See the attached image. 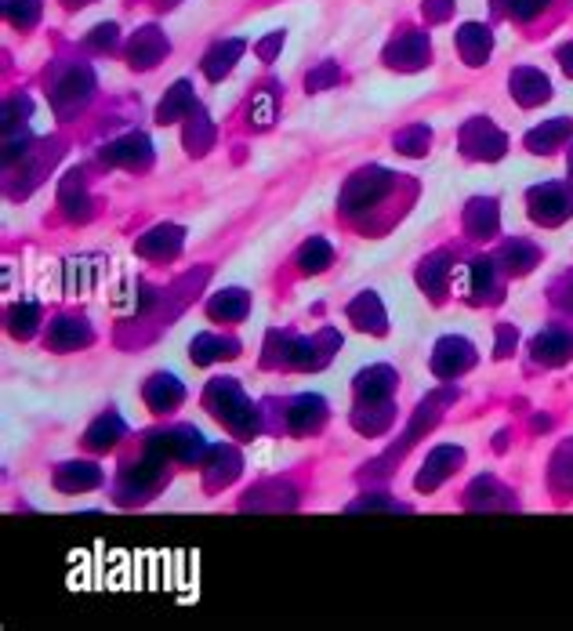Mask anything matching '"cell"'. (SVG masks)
I'll use <instances>...</instances> for the list:
<instances>
[{"label": "cell", "mask_w": 573, "mask_h": 631, "mask_svg": "<svg viewBox=\"0 0 573 631\" xmlns=\"http://www.w3.org/2000/svg\"><path fill=\"white\" fill-rule=\"evenodd\" d=\"M461 55H465V62H472V66L486 62V55H490V30L468 22L465 30H461Z\"/></svg>", "instance_id": "cell-4"}, {"label": "cell", "mask_w": 573, "mask_h": 631, "mask_svg": "<svg viewBox=\"0 0 573 631\" xmlns=\"http://www.w3.org/2000/svg\"><path fill=\"white\" fill-rule=\"evenodd\" d=\"M552 0H515L512 4V15L515 19H530V15H537L541 8H548Z\"/></svg>", "instance_id": "cell-11"}, {"label": "cell", "mask_w": 573, "mask_h": 631, "mask_svg": "<svg viewBox=\"0 0 573 631\" xmlns=\"http://www.w3.org/2000/svg\"><path fill=\"white\" fill-rule=\"evenodd\" d=\"M559 62H563L566 73H573V44H566V48L559 51Z\"/></svg>", "instance_id": "cell-14"}, {"label": "cell", "mask_w": 573, "mask_h": 631, "mask_svg": "<svg viewBox=\"0 0 573 631\" xmlns=\"http://www.w3.org/2000/svg\"><path fill=\"white\" fill-rule=\"evenodd\" d=\"M189 106V84H175V91L164 98V106H160V120H175L182 109Z\"/></svg>", "instance_id": "cell-9"}, {"label": "cell", "mask_w": 573, "mask_h": 631, "mask_svg": "<svg viewBox=\"0 0 573 631\" xmlns=\"http://www.w3.org/2000/svg\"><path fill=\"white\" fill-rule=\"evenodd\" d=\"M389 62L392 66H407V69L421 66V62H428V40L425 37H407L399 48L389 51Z\"/></svg>", "instance_id": "cell-6"}, {"label": "cell", "mask_w": 573, "mask_h": 631, "mask_svg": "<svg viewBox=\"0 0 573 631\" xmlns=\"http://www.w3.org/2000/svg\"><path fill=\"white\" fill-rule=\"evenodd\" d=\"M37 0H8V15L15 22H33L37 19Z\"/></svg>", "instance_id": "cell-10"}, {"label": "cell", "mask_w": 573, "mask_h": 631, "mask_svg": "<svg viewBox=\"0 0 573 631\" xmlns=\"http://www.w3.org/2000/svg\"><path fill=\"white\" fill-rule=\"evenodd\" d=\"M164 51H167V40L160 37L153 26H149V30H142L135 40H131V62H135V66H153V62L160 59Z\"/></svg>", "instance_id": "cell-3"}, {"label": "cell", "mask_w": 573, "mask_h": 631, "mask_svg": "<svg viewBox=\"0 0 573 631\" xmlns=\"http://www.w3.org/2000/svg\"><path fill=\"white\" fill-rule=\"evenodd\" d=\"M566 135H570V120H548L544 127H537V131L526 135V146L534 149V153H548V149L559 146Z\"/></svg>", "instance_id": "cell-5"}, {"label": "cell", "mask_w": 573, "mask_h": 631, "mask_svg": "<svg viewBox=\"0 0 573 631\" xmlns=\"http://www.w3.org/2000/svg\"><path fill=\"white\" fill-rule=\"evenodd\" d=\"M447 11H450V0H432L428 4V19H447Z\"/></svg>", "instance_id": "cell-13"}, {"label": "cell", "mask_w": 573, "mask_h": 631, "mask_svg": "<svg viewBox=\"0 0 573 631\" xmlns=\"http://www.w3.org/2000/svg\"><path fill=\"white\" fill-rule=\"evenodd\" d=\"M88 91H91L88 73H73V77L62 84L59 95H55V102H59V106H66V102H84V98H88Z\"/></svg>", "instance_id": "cell-8"}, {"label": "cell", "mask_w": 573, "mask_h": 631, "mask_svg": "<svg viewBox=\"0 0 573 631\" xmlns=\"http://www.w3.org/2000/svg\"><path fill=\"white\" fill-rule=\"evenodd\" d=\"M512 91H515V98H519L523 106H537V102H544V98L552 95V88H548V77H544V73H537V69H515V73H512Z\"/></svg>", "instance_id": "cell-2"}, {"label": "cell", "mask_w": 573, "mask_h": 631, "mask_svg": "<svg viewBox=\"0 0 573 631\" xmlns=\"http://www.w3.org/2000/svg\"><path fill=\"white\" fill-rule=\"evenodd\" d=\"M421 142H428V131H410V135L403 138V149H407V153H421Z\"/></svg>", "instance_id": "cell-12"}, {"label": "cell", "mask_w": 573, "mask_h": 631, "mask_svg": "<svg viewBox=\"0 0 573 631\" xmlns=\"http://www.w3.org/2000/svg\"><path fill=\"white\" fill-rule=\"evenodd\" d=\"M465 146L472 156H486V160H494V156H501V149H505V138L497 135L486 120H472V124L465 127Z\"/></svg>", "instance_id": "cell-1"}, {"label": "cell", "mask_w": 573, "mask_h": 631, "mask_svg": "<svg viewBox=\"0 0 573 631\" xmlns=\"http://www.w3.org/2000/svg\"><path fill=\"white\" fill-rule=\"evenodd\" d=\"M240 55V44L236 40H229V44H222V48H214L211 55H207V77H222L225 69L233 66V59Z\"/></svg>", "instance_id": "cell-7"}]
</instances>
